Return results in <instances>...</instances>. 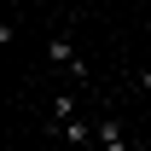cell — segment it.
I'll list each match as a JSON object with an SVG mask.
<instances>
[{"label":"cell","instance_id":"1","mask_svg":"<svg viewBox=\"0 0 151 151\" xmlns=\"http://www.w3.org/2000/svg\"><path fill=\"white\" fill-rule=\"evenodd\" d=\"M47 58H52L58 70H70L76 81H81V76H87V64H81V58H76V41H70V35H52V41H47Z\"/></svg>","mask_w":151,"mask_h":151},{"label":"cell","instance_id":"2","mask_svg":"<svg viewBox=\"0 0 151 151\" xmlns=\"http://www.w3.org/2000/svg\"><path fill=\"white\" fill-rule=\"evenodd\" d=\"M99 151H134V145H128V134L116 122H99Z\"/></svg>","mask_w":151,"mask_h":151},{"label":"cell","instance_id":"3","mask_svg":"<svg viewBox=\"0 0 151 151\" xmlns=\"http://www.w3.org/2000/svg\"><path fill=\"white\" fill-rule=\"evenodd\" d=\"M64 139H70V145H87V139H99V128H87V122H64Z\"/></svg>","mask_w":151,"mask_h":151},{"label":"cell","instance_id":"4","mask_svg":"<svg viewBox=\"0 0 151 151\" xmlns=\"http://www.w3.org/2000/svg\"><path fill=\"white\" fill-rule=\"evenodd\" d=\"M70 111H76V99H70V93H58V105H52V122H70Z\"/></svg>","mask_w":151,"mask_h":151},{"label":"cell","instance_id":"5","mask_svg":"<svg viewBox=\"0 0 151 151\" xmlns=\"http://www.w3.org/2000/svg\"><path fill=\"white\" fill-rule=\"evenodd\" d=\"M139 87H145V93H151V70H139Z\"/></svg>","mask_w":151,"mask_h":151}]
</instances>
